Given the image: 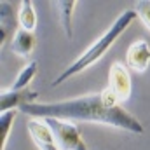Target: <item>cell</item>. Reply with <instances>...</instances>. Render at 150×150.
<instances>
[{
	"mask_svg": "<svg viewBox=\"0 0 150 150\" xmlns=\"http://www.w3.org/2000/svg\"><path fill=\"white\" fill-rule=\"evenodd\" d=\"M136 18H138V16H136V12H134L133 9L122 11V12L113 19V23L108 26V30H107L103 35H100V37L94 40L93 45H89V47L75 59L74 63H70L61 74L51 82V87H56V86L63 84V82L68 80L70 77H75V75L82 74L84 70H87L89 67H93L94 63H98V61L108 52V49L115 44V40L129 28V25L133 23V19H136Z\"/></svg>",
	"mask_w": 150,
	"mask_h": 150,
	"instance_id": "2",
	"label": "cell"
},
{
	"mask_svg": "<svg viewBox=\"0 0 150 150\" xmlns=\"http://www.w3.org/2000/svg\"><path fill=\"white\" fill-rule=\"evenodd\" d=\"M18 25L21 30L32 32V33L37 30V12H35V7L30 0L21 2V7L18 12Z\"/></svg>",
	"mask_w": 150,
	"mask_h": 150,
	"instance_id": "10",
	"label": "cell"
},
{
	"mask_svg": "<svg viewBox=\"0 0 150 150\" xmlns=\"http://www.w3.org/2000/svg\"><path fill=\"white\" fill-rule=\"evenodd\" d=\"M23 115L32 119H59V120H82V122H94L110 126L115 129H122L133 134H143V124L127 110L120 107V103L110 94L108 89L84 94L79 98H70L63 101L52 103H30L19 108Z\"/></svg>",
	"mask_w": 150,
	"mask_h": 150,
	"instance_id": "1",
	"label": "cell"
},
{
	"mask_svg": "<svg viewBox=\"0 0 150 150\" xmlns=\"http://www.w3.org/2000/svg\"><path fill=\"white\" fill-rule=\"evenodd\" d=\"M37 72H38V63L37 61H28L21 68V72L16 75V79L11 84L9 91H26V87L30 86V82L35 79Z\"/></svg>",
	"mask_w": 150,
	"mask_h": 150,
	"instance_id": "11",
	"label": "cell"
},
{
	"mask_svg": "<svg viewBox=\"0 0 150 150\" xmlns=\"http://www.w3.org/2000/svg\"><path fill=\"white\" fill-rule=\"evenodd\" d=\"M133 11L136 12L138 19L147 26V30H150V0H138V2H134Z\"/></svg>",
	"mask_w": 150,
	"mask_h": 150,
	"instance_id": "13",
	"label": "cell"
},
{
	"mask_svg": "<svg viewBox=\"0 0 150 150\" xmlns=\"http://www.w3.org/2000/svg\"><path fill=\"white\" fill-rule=\"evenodd\" d=\"M44 122L49 126L59 150H87V145L74 122L59 119H44Z\"/></svg>",
	"mask_w": 150,
	"mask_h": 150,
	"instance_id": "3",
	"label": "cell"
},
{
	"mask_svg": "<svg viewBox=\"0 0 150 150\" xmlns=\"http://www.w3.org/2000/svg\"><path fill=\"white\" fill-rule=\"evenodd\" d=\"M126 65L136 74H143L150 67V45L147 40H134L126 52Z\"/></svg>",
	"mask_w": 150,
	"mask_h": 150,
	"instance_id": "5",
	"label": "cell"
},
{
	"mask_svg": "<svg viewBox=\"0 0 150 150\" xmlns=\"http://www.w3.org/2000/svg\"><path fill=\"white\" fill-rule=\"evenodd\" d=\"M38 93L37 91H9V89H2L0 93V112H11V110H18L25 105L30 103H37Z\"/></svg>",
	"mask_w": 150,
	"mask_h": 150,
	"instance_id": "6",
	"label": "cell"
},
{
	"mask_svg": "<svg viewBox=\"0 0 150 150\" xmlns=\"http://www.w3.org/2000/svg\"><path fill=\"white\" fill-rule=\"evenodd\" d=\"M107 89L119 103H124L126 100H129L131 91H133V82H131V72H129L127 65H124L120 61H115L110 65Z\"/></svg>",
	"mask_w": 150,
	"mask_h": 150,
	"instance_id": "4",
	"label": "cell"
},
{
	"mask_svg": "<svg viewBox=\"0 0 150 150\" xmlns=\"http://www.w3.org/2000/svg\"><path fill=\"white\" fill-rule=\"evenodd\" d=\"M56 9H58V16H59V23L63 28V33L67 35V38L74 37V26H72V14L77 5L75 0H58L54 2Z\"/></svg>",
	"mask_w": 150,
	"mask_h": 150,
	"instance_id": "9",
	"label": "cell"
},
{
	"mask_svg": "<svg viewBox=\"0 0 150 150\" xmlns=\"http://www.w3.org/2000/svg\"><path fill=\"white\" fill-rule=\"evenodd\" d=\"M16 113H18V110L0 113V136H2V147H0V150H5V147H7V140H9V134H11L14 119H16Z\"/></svg>",
	"mask_w": 150,
	"mask_h": 150,
	"instance_id": "12",
	"label": "cell"
},
{
	"mask_svg": "<svg viewBox=\"0 0 150 150\" xmlns=\"http://www.w3.org/2000/svg\"><path fill=\"white\" fill-rule=\"evenodd\" d=\"M26 127H28V133H30L32 140L35 142V145L38 147V150H59L49 126L44 120L32 119V120H28Z\"/></svg>",
	"mask_w": 150,
	"mask_h": 150,
	"instance_id": "7",
	"label": "cell"
},
{
	"mask_svg": "<svg viewBox=\"0 0 150 150\" xmlns=\"http://www.w3.org/2000/svg\"><path fill=\"white\" fill-rule=\"evenodd\" d=\"M35 44H37L35 33L18 28L16 33L12 35V40H11V51H12L16 56H19V58H28V56L33 52Z\"/></svg>",
	"mask_w": 150,
	"mask_h": 150,
	"instance_id": "8",
	"label": "cell"
}]
</instances>
